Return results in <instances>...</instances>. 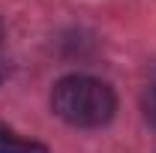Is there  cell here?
<instances>
[{"label": "cell", "instance_id": "1", "mask_svg": "<svg viewBox=\"0 0 156 153\" xmlns=\"http://www.w3.org/2000/svg\"><path fill=\"white\" fill-rule=\"evenodd\" d=\"M51 111L75 129H99L114 117L117 96L102 78L66 75L51 87Z\"/></svg>", "mask_w": 156, "mask_h": 153}, {"label": "cell", "instance_id": "2", "mask_svg": "<svg viewBox=\"0 0 156 153\" xmlns=\"http://www.w3.org/2000/svg\"><path fill=\"white\" fill-rule=\"evenodd\" d=\"M0 153H48V147L33 138H21L15 129L0 123Z\"/></svg>", "mask_w": 156, "mask_h": 153}, {"label": "cell", "instance_id": "3", "mask_svg": "<svg viewBox=\"0 0 156 153\" xmlns=\"http://www.w3.org/2000/svg\"><path fill=\"white\" fill-rule=\"evenodd\" d=\"M144 114L156 126V78H153V84L147 87V96H144Z\"/></svg>", "mask_w": 156, "mask_h": 153}, {"label": "cell", "instance_id": "4", "mask_svg": "<svg viewBox=\"0 0 156 153\" xmlns=\"http://www.w3.org/2000/svg\"><path fill=\"white\" fill-rule=\"evenodd\" d=\"M6 78V57H3V24H0V81Z\"/></svg>", "mask_w": 156, "mask_h": 153}]
</instances>
